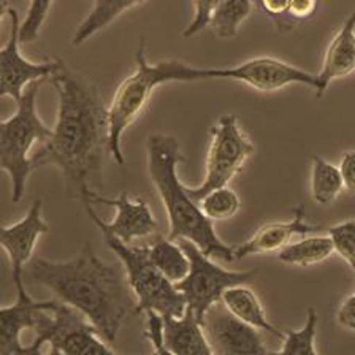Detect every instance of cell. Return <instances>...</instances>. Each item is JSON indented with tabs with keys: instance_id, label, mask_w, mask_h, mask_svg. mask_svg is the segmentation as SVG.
Here are the masks:
<instances>
[{
	"instance_id": "cell-10",
	"label": "cell",
	"mask_w": 355,
	"mask_h": 355,
	"mask_svg": "<svg viewBox=\"0 0 355 355\" xmlns=\"http://www.w3.org/2000/svg\"><path fill=\"white\" fill-rule=\"evenodd\" d=\"M83 205L100 232L110 233L125 244L153 235L159 229L148 202L130 198L125 192L118 197H103L98 192L89 191L83 198Z\"/></svg>"
},
{
	"instance_id": "cell-23",
	"label": "cell",
	"mask_w": 355,
	"mask_h": 355,
	"mask_svg": "<svg viewBox=\"0 0 355 355\" xmlns=\"http://www.w3.org/2000/svg\"><path fill=\"white\" fill-rule=\"evenodd\" d=\"M344 182L340 168L320 155L313 157V171H311V197L318 205H330L340 197Z\"/></svg>"
},
{
	"instance_id": "cell-28",
	"label": "cell",
	"mask_w": 355,
	"mask_h": 355,
	"mask_svg": "<svg viewBox=\"0 0 355 355\" xmlns=\"http://www.w3.org/2000/svg\"><path fill=\"white\" fill-rule=\"evenodd\" d=\"M53 10V2L49 0H33L29 5L27 18L19 26V42L32 43L38 38L42 27L46 21L49 11Z\"/></svg>"
},
{
	"instance_id": "cell-33",
	"label": "cell",
	"mask_w": 355,
	"mask_h": 355,
	"mask_svg": "<svg viewBox=\"0 0 355 355\" xmlns=\"http://www.w3.org/2000/svg\"><path fill=\"white\" fill-rule=\"evenodd\" d=\"M318 10V2L314 0H291L287 16L292 19L311 18Z\"/></svg>"
},
{
	"instance_id": "cell-6",
	"label": "cell",
	"mask_w": 355,
	"mask_h": 355,
	"mask_svg": "<svg viewBox=\"0 0 355 355\" xmlns=\"http://www.w3.org/2000/svg\"><path fill=\"white\" fill-rule=\"evenodd\" d=\"M107 246L113 251L124 266L127 281L137 298L138 313L154 311L162 318H182L187 303L176 284L166 279L157 266L149 259L146 246H132L118 238L102 232Z\"/></svg>"
},
{
	"instance_id": "cell-16",
	"label": "cell",
	"mask_w": 355,
	"mask_h": 355,
	"mask_svg": "<svg viewBox=\"0 0 355 355\" xmlns=\"http://www.w3.org/2000/svg\"><path fill=\"white\" fill-rule=\"evenodd\" d=\"M315 230H319V225L308 224L306 211L303 205H298L293 209V218L291 220L270 222L262 225L248 241L233 248V255L235 260H243L249 255L281 251L291 244L293 236H306Z\"/></svg>"
},
{
	"instance_id": "cell-21",
	"label": "cell",
	"mask_w": 355,
	"mask_h": 355,
	"mask_svg": "<svg viewBox=\"0 0 355 355\" xmlns=\"http://www.w3.org/2000/svg\"><path fill=\"white\" fill-rule=\"evenodd\" d=\"M146 249L149 259L153 260V263L157 266L166 279L173 284L186 279L189 271H191V260H189L180 243L160 236L153 244L146 246Z\"/></svg>"
},
{
	"instance_id": "cell-1",
	"label": "cell",
	"mask_w": 355,
	"mask_h": 355,
	"mask_svg": "<svg viewBox=\"0 0 355 355\" xmlns=\"http://www.w3.org/2000/svg\"><path fill=\"white\" fill-rule=\"evenodd\" d=\"M49 80L59 97L58 121L49 141L32 154V166H58L67 196L83 202L89 191L102 187L105 154L110 153L108 108L97 86L65 62Z\"/></svg>"
},
{
	"instance_id": "cell-20",
	"label": "cell",
	"mask_w": 355,
	"mask_h": 355,
	"mask_svg": "<svg viewBox=\"0 0 355 355\" xmlns=\"http://www.w3.org/2000/svg\"><path fill=\"white\" fill-rule=\"evenodd\" d=\"M140 5H143V2H137V0H130V2L129 0H105V2L96 0L89 15L76 27L73 42L71 43L75 46H80V44L86 43L96 33L103 31L105 27L113 24L116 19L121 18L127 11L140 7Z\"/></svg>"
},
{
	"instance_id": "cell-34",
	"label": "cell",
	"mask_w": 355,
	"mask_h": 355,
	"mask_svg": "<svg viewBox=\"0 0 355 355\" xmlns=\"http://www.w3.org/2000/svg\"><path fill=\"white\" fill-rule=\"evenodd\" d=\"M288 5H291V0H263V2H260V7L266 15L279 21L282 16H287Z\"/></svg>"
},
{
	"instance_id": "cell-9",
	"label": "cell",
	"mask_w": 355,
	"mask_h": 355,
	"mask_svg": "<svg viewBox=\"0 0 355 355\" xmlns=\"http://www.w3.org/2000/svg\"><path fill=\"white\" fill-rule=\"evenodd\" d=\"M44 344L59 347L65 355H118L85 315L59 300L35 330V340L26 346L24 355H44Z\"/></svg>"
},
{
	"instance_id": "cell-14",
	"label": "cell",
	"mask_w": 355,
	"mask_h": 355,
	"mask_svg": "<svg viewBox=\"0 0 355 355\" xmlns=\"http://www.w3.org/2000/svg\"><path fill=\"white\" fill-rule=\"evenodd\" d=\"M18 300L11 306L0 309V324H2V335H0V352L2 355H24L26 346L21 343V335L24 330L35 331L49 311L54 309L58 300L48 302H37L26 291L24 277L13 279Z\"/></svg>"
},
{
	"instance_id": "cell-26",
	"label": "cell",
	"mask_w": 355,
	"mask_h": 355,
	"mask_svg": "<svg viewBox=\"0 0 355 355\" xmlns=\"http://www.w3.org/2000/svg\"><path fill=\"white\" fill-rule=\"evenodd\" d=\"M198 205L200 209L203 211V214L211 222L232 219L241 208L240 197L229 186L209 192L208 196H205L200 200Z\"/></svg>"
},
{
	"instance_id": "cell-22",
	"label": "cell",
	"mask_w": 355,
	"mask_h": 355,
	"mask_svg": "<svg viewBox=\"0 0 355 355\" xmlns=\"http://www.w3.org/2000/svg\"><path fill=\"white\" fill-rule=\"evenodd\" d=\"M335 252L330 236H309L297 243H291L277 254V260L282 263L302 266L322 263Z\"/></svg>"
},
{
	"instance_id": "cell-15",
	"label": "cell",
	"mask_w": 355,
	"mask_h": 355,
	"mask_svg": "<svg viewBox=\"0 0 355 355\" xmlns=\"http://www.w3.org/2000/svg\"><path fill=\"white\" fill-rule=\"evenodd\" d=\"M43 202L37 198L24 218L11 225H3L0 232V244L11 263V277H24L26 266L31 263L38 238L49 232L43 219Z\"/></svg>"
},
{
	"instance_id": "cell-7",
	"label": "cell",
	"mask_w": 355,
	"mask_h": 355,
	"mask_svg": "<svg viewBox=\"0 0 355 355\" xmlns=\"http://www.w3.org/2000/svg\"><path fill=\"white\" fill-rule=\"evenodd\" d=\"M178 243L181 244L191 260V271L184 281L178 282L176 287L184 295L187 309H191L203 325L205 315L214 304L222 302L225 291L236 286H246L257 275V270H225L214 263L211 257L205 255L193 243L187 240H180Z\"/></svg>"
},
{
	"instance_id": "cell-31",
	"label": "cell",
	"mask_w": 355,
	"mask_h": 355,
	"mask_svg": "<svg viewBox=\"0 0 355 355\" xmlns=\"http://www.w3.org/2000/svg\"><path fill=\"white\" fill-rule=\"evenodd\" d=\"M338 168H340L344 187H346L349 192L355 193V151L344 153L341 164Z\"/></svg>"
},
{
	"instance_id": "cell-27",
	"label": "cell",
	"mask_w": 355,
	"mask_h": 355,
	"mask_svg": "<svg viewBox=\"0 0 355 355\" xmlns=\"http://www.w3.org/2000/svg\"><path fill=\"white\" fill-rule=\"evenodd\" d=\"M329 236L343 260L355 270V220H346L329 229Z\"/></svg>"
},
{
	"instance_id": "cell-18",
	"label": "cell",
	"mask_w": 355,
	"mask_h": 355,
	"mask_svg": "<svg viewBox=\"0 0 355 355\" xmlns=\"http://www.w3.org/2000/svg\"><path fill=\"white\" fill-rule=\"evenodd\" d=\"M164 341L175 355H216L191 309L182 318H164Z\"/></svg>"
},
{
	"instance_id": "cell-25",
	"label": "cell",
	"mask_w": 355,
	"mask_h": 355,
	"mask_svg": "<svg viewBox=\"0 0 355 355\" xmlns=\"http://www.w3.org/2000/svg\"><path fill=\"white\" fill-rule=\"evenodd\" d=\"M318 324V311L313 306H309L303 329L286 331V338L282 340L281 351L271 352V355H319L318 349H315Z\"/></svg>"
},
{
	"instance_id": "cell-17",
	"label": "cell",
	"mask_w": 355,
	"mask_h": 355,
	"mask_svg": "<svg viewBox=\"0 0 355 355\" xmlns=\"http://www.w3.org/2000/svg\"><path fill=\"white\" fill-rule=\"evenodd\" d=\"M352 71H355V7L327 48L324 64L318 73L319 89L315 96L322 97L333 81Z\"/></svg>"
},
{
	"instance_id": "cell-4",
	"label": "cell",
	"mask_w": 355,
	"mask_h": 355,
	"mask_svg": "<svg viewBox=\"0 0 355 355\" xmlns=\"http://www.w3.org/2000/svg\"><path fill=\"white\" fill-rule=\"evenodd\" d=\"M135 64V71L116 89L108 107L110 154L119 165L125 164L121 146L122 135L141 114L155 89L168 83L216 80V69H209V67L202 69V67L180 62L176 59L149 64L146 59V42L143 37L138 44Z\"/></svg>"
},
{
	"instance_id": "cell-13",
	"label": "cell",
	"mask_w": 355,
	"mask_h": 355,
	"mask_svg": "<svg viewBox=\"0 0 355 355\" xmlns=\"http://www.w3.org/2000/svg\"><path fill=\"white\" fill-rule=\"evenodd\" d=\"M203 329L216 355H271L260 330L236 319L222 303L208 311Z\"/></svg>"
},
{
	"instance_id": "cell-2",
	"label": "cell",
	"mask_w": 355,
	"mask_h": 355,
	"mask_svg": "<svg viewBox=\"0 0 355 355\" xmlns=\"http://www.w3.org/2000/svg\"><path fill=\"white\" fill-rule=\"evenodd\" d=\"M24 281L54 292L59 302L85 315L110 346L129 314L137 311L124 266L103 262L89 241L69 260L32 259Z\"/></svg>"
},
{
	"instance_id": "cell-35",
	"label": "cell",
	"mask_w": 355,
	"mask_h": 355,
	"mask_svg": "<svg viewBox=\"0 0 355 355\" xmlns=\"http://www.w3.org/2000/svg\"><path fill=\"white\" fill-rule=\"evenodd\" d=\"M44 355H65L62 351H60L59 347H54V346H51L49 347V351L44 354Z\"/></svg>"
},
{
	"instance_id": "cell-32",
	"label": "cell",
	"mask_w": 355,
	"mask_h": 355,
	"mask_svg": "<svg viewBox=\"0 0 355 355\" xmlns=\"http://www.w3.org/2000/svg\"><path fill=\"white\" fill-rule=\"evenodd\" d=\"M336 319L338 324L344 327V329L355 331V293L349 295L341 303V306L336 313Z\"/></svg>"
},
{
	"instance_id": "cell-29",
	"label": "cell",
	"mask_w": 355,
	"mask_h": 355,
	"mask_svg": "<svg viewBox=\"0 0 355 355\" xmlns=\"http://www.w3.org/2000/svg\"><path fill=\"white\" fill-rule=\"evenodd\" d=\"M144 336L154 347V355H175L165 346L164 341V318L154 311L146 313V331Z\"/></svg>"
},
{
	"instance_id": "cell-19",
	"label": "cell",
	"mask_w": 355,
	"mask_h": 355,
	"mask_svg": "<svg viewBox=\"0 0 355 355\" xmlns=\"http://www.w3.org/2000/svg\"><path fill=\"white\" fill-rule=\"evenodd\" d=\"M220 303L229 309L232 315H235L236 319H240L244 324L251 325L260 331L270 333V335L279 338V340L286 338V333H282L266 318L265 309L259 297L248 286H236L225 291Z\"/></svg>"
},
{
	"instance_id": "cell-30",
	"label": "cell",
	"mask_w": 355,
	"mask_h": 355,
	"mask_svg": "<svg viewBox=\"0 0 355 355\" xmlns=\"http://www.w3.org/2000/svg\"><path fill=\"white\" fill-rule=\"evenodd\" d=\"M216 7H218V2H214V0L193 3V11H196V16H193L191 24L186 27V31L182 35H184L186 38H191L207 29V27H211V21H213V15H214Z\"/></svg>"
},
{
	"instance_id": "cell-5",
	"label": "cell",
	"mask_w": 355,
	"mask_h": 355,
	"mask_svg": "<svg viewBox=\"0 0 355 355\" xmlns=\"http://www.w3.org/2000/svg\"><path fill=\"white\" fill-rule=\"evenodd\" d=\"M43 81H37L26 89L18 102V110L10 119L0 124V165L11 180V202L19 203L26 192V184L33 171L32 155L35 143H48L53 129L44 125L37 113V94Z\"/></svg>"
},
{
	"instance_id": "cell-24",
	"label": "cell",
	"mask_w": 355,
	"mask_h": 355,
	"mask_svg": "<svg viewBox=\"0 0 355 355\" xmlns=\"http://www.w3.org/2000/svg\"><path fill=\"white\" fill-rule=\"evenodd\" d=\"M254 10V3L249 0H222L214 10L211 29L219 38H235L240 27Z\"/></svg>"
},
{
	"instance_id": "cell-3",
	"label": "cell",
	"mask_w": 355,
	"mask_h": 355,
	"mask_svg": "<svg viewBox=\"0 0 355 355\" xmlns=\"http://www.w3.org/2000/svg\"><path fill=\"white\" fill-rule=\"evenodd\" d=\"M149 176L157 189L170 222L171 241L187 240L208 257L233 262V248L220 240L200 205L187 193L186 186L178 178V165L184 162L180 141L173 135L153 133L146 143Z\"/></svg>"
},
{
	"instance_id": "cell-12",
	"label": "cell",
	"mask_w": 355,
	"mask_h": 355,
	"mask_svg": "<svg viewBox=\"0 0 355 355\" xmlns=\"http://www.w3.org/2000/svg\"><path fill=\"white\" fill-rule=\"evenodd\" d=\"M219 80L241 81L262 92H275L291 85L309 86L315 92L319 89L318 75H311L284 60L268 55H260L240 65L219 69Z\"/></svg>"
},
{
	"instance_id": "cell-8",
	"label": "cell",
	"mask_w": 355,
	"mask_h": 355,
	"mask_svg": "<svg viewBox=\"0 0 355 355\" xmlns=\"http://www.w3.org/2000/svg\"><path fill=\"white\" fill-rule=\"evenodd\" d=\"M255 148L238 124L236 114H225L211 127V141L207 155V175L200 186L187 187V193L198 203L216 189L227 187L243 170Z\"/></svg>"
},
{
	"instance_id": "cell-11",
	"label": "cell",
	"mask_w": 355,
	"mask_h": 355,
	"mask_svg": "<svg viewBox=\"0 0 355 355\" xmlns=\"http://www.w3.org/2000/svg\"><path fill=\"white\" fill-rule=\"evenodd\" d=\"M7 15L11 22L8 42L0 51V96L11 97L19 102L26 89L37 81L49 80L59 70L62 60H48L35 64L22 58L19 51V16L18 11L7 7Z\"/></svg>"
}]
</instances>
